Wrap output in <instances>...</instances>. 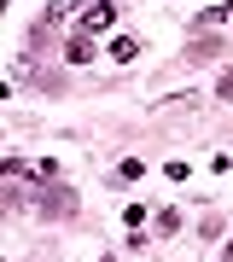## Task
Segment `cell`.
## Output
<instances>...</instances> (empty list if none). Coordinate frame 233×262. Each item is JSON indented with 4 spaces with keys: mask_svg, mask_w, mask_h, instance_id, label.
<instances>
[{
    "mask_svg": "<svg viewBox=\"0 0 233 262\" xmlns=\"http://www.w3.org/2000/svg\"><path fill=\"white\" fill-rule=\"evenodd\" d=\"M111 18H117V6H111V0L88 6V12H82V35H99V29H111Z\"/></svg>",
    "mask_w": 233,
    "mask_h": 262,
    "instance_id": "6da1fadb",
    "label": "cell"
},
{
    "mask_svg": "<svg viewBox=\"0 0 233 262\" xmlns=\"http://www.w3.org/2000/svg\"><path fill=\"white\" fill-rule=\"evenodd\" d=\"M76 6H82V0H53V12H47V18H70Z\"/></svg>",
    "mask_w": 233,
    "mask_h": 262,
    "instance_id": "52a82bcc",
    "label": "cell"
},
{
    "mask_svg": "<svg viewBox=\"0 0 233 262\" xmlns=\"http://www.w3.org/2000/svg\"><path fill=\"white\" fill-rule=\"evenodd\" d=\"M216 94H222V99H233V70L222 76V88H216Z\"/></svg>",
    "mask_w": 233,
    "mask_h": 262,
    "instance_id": "ba28073f",
    "label": "cell"
},
{
    "mask_svg": "<svg viewBox=\"0 0 233 262\" xmlns=\"http://www.w3.org/2000/svg\"><path fill=\"white\" fill-rule=\"evenodd\" d=\"M227 262H233V245H227Z\"/></svg>",
    "mask_w": 233,
    "mask_h": 262,
    "instance_id": "9c48e42d",
    "label": "cell"
},
{
    "mask_svg": "<svg viewBox=\"0 0 233 262\" xmlns=\"http://www.w3.org/2000/svg\"><path fill=\"white\" fill-rule=\"evenodd\" d=\"M222 18H233V0H222V6H210L204 18H198V29H210V24H222Z\"/></svg>",
    "mask_w": 233,
    "mask_h": 262,
    "instance_id": "5b68a950",
    "label": "cell"
},
{
    "mask_svg": "<svg viewBox=\"0 0 233 262\" xmlns=\"http://www.w3.org/2000/svg\"><path fill=\"white\" fill-rule=\"evenodd\" d=\"M65 58H70V64H88V58H93V41L70 35V41H65Z\"/></svg>",
    "mask_w": 233,
    "mask_h": 262,
    "instance_id": "3957f363",
    "label": "cell"
},
{
    "mask_svg": "<svg viewBox=\"0 0 233 262\" xmlns=\"http://www.w3.org/2000/svg\"><path fill=\"white\" fill-rule=\"evenodd\" d=\"M41 210H47V215H76V192L53 181V192H47V204H41Z\"/></svg>",
    "mask_w": 233,
    "mask_h": 262,
    "instance_id": "7a4b0ae2",
    "label": "cell"
},
{
    "mask_svg": "<svg viewBox=\"0 0 233 262\" xmlns=\"http://www.w3.org/2000/svg\"><path fill=\"white\" fill-rule=\"evenodd\" d=\"M117 175H122V181H140V175H146V163H140V158H122Z\"/></svg>",
    "mask_w": 233,
    "mask_h": 262,
    "instance_id": "8992f818",
    "label": "cell"
},
{
    "mask_svg": "<svg viewBox=\"0 0 233 262\" xmlns=\"http://www.w3.org/2000/svg\"><path fill=\"white\" fill-rule=\"evenodd\" d=\"M105 53H111V58H117V64H129V58L140 53V41H129V35H117V41H111V47H105Z\"/></svg>",
    "mask_w": 233,
    "mask_h": 262,
    "instance_id": "277c9868",
    "label": "cell"
}]
</instances>
